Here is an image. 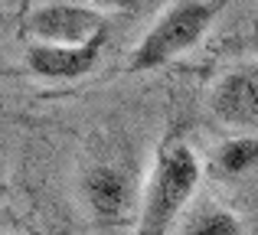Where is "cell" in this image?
<instances>
[{
  "mask_svg": "<svg viewBox=\"0 0 258 235\" xmlns=\"http://www.w3.org/2000/svg\"><path fill=\"white\" fill-rule=\"evenodd\" d=\"M196 183H200V160L193 147L183 140H167L160 144L157 160H154L151 180L144 190V206H141L138 235H167L186 203L193 199Z\"/></svg>",
  "mask_w": 258,
  "mask_h": 235,
  "instance_id": "6da1fadb",
  "label": "cell"
},
{
  "mask_svg": "<svg viewBox=\"0 0 258 235\" xmlns=\"http://www.w3.org/2000/svg\"><path fill=\"white\" fill-rule=\"evenodd\" d=\"M222 7L206 4V0H180L164 10V17L147 30V36L138 43L127 69L131 72H151L160 65L173 62L176 56H183L186 49H193L203 39V33L209 30Z\"/></svg>",
  "mask_w": 258,
  "mask_h": 235,
  "instance_id": "7a4b0ae2",
  "label": "cell"
},
{
  "mask_svg": "<svg viewBox=\"0 0 258 235\" xmlns=\"http://www.w3.org/2000/svg\"><path fill=\"white\" fill-rule=\"evenodd\" d=\"M26 33L43 46H82L108 33V17L88 4L52 0V4H36L26 13Z\"/></svg>",
  "mask_w": 258,
  "mask_h": 235,
  "instance_id": "3957f363",
  "label": "cell"
},
{
  "mask_svg": "<svg viewBox=\"0 0 258 235\" xmlns=\"http://www.w3.org/2000/svg\"><path fill=\"white\" fill-rule=\"evenodd\" d=\"M209 105L226 127L258 134V65H239L226 72L213 89Z\"/></svg>",
  "mask_w": 258,
  "mask_h": 235,
  "instance_id": "277c9868",
  "label": "cell"
},
{
  "mask_svg": "<svg viewBox=\"0 0 258 235\" xmlns=\"http://www.w3.org/2000/svg\"><path fill=\"white\" fill-rule=\"evenodd\" d=\"M108 43V33L88 39L82 46H43L33 43L26 49V69L39 79H49V82H72V79H82L95 69L101 49Z\"/></svg>",
  "mask_w": 258,
  "mask_h": 235,
  "instance_id": "5b68a950",
  "label": "cell"
},
{
  "mask_svg": "<svg viewBox=\"0 0 258 235\" xmlns=\"http://www.w3.org/2000/svg\"><path fill=\"white\" fill-rule=\"evenodd\" d=\"M82 190L92 216L101 222H118L131 209V180L114 167H92L82 180Z\"/></svg>",
  "mask_w": 258,
  "mask_h": 235,
  "instance_id": "8992f818",
  "label": "cell"
},
{
  "mask_svg": "<svg viewBox=\"0 0 258 235\" xmlns=\"http://www.w3.org/2000/svg\"><path fill=\"white\" fill-rule=\"evenodd\" d=\"M216 167L226 177H239V173H248L258 167V134H242V137H232L216 150Z\"/></svg>",
  "mask_w": 258,
  "mask_h": 235,
  "instance_id": "52a82bcc",
  "label": "cell"
},
{
  "mask_svg": "<svg viewBox=\"0 0 258 235\" xmlns=\"http://www.w3.org/2000/svg\"><path fill=\"white\" fill-rule=\"evenodd\" d=\"M183 235H245L242 219L229 209H209L200 212L193 222L183 229Z\"/></svg>",
  "mask_w": 258,
  "mask_h": 235,
  "instance_id": "ba28073f",
  "label": "cell"
},
{
  "mask_svg": "<svg viewBox=\"0 0 258 235\" xmlns=\"http://www.w3.org/2000/svg\"><path fill=\"white\" fill-rule=\"evenodd\" d=\"M4 193H7V186H4V177H0V196H4Z\"/></svg>",
  "mask_w": 258,
  "mask_h": 235,
  "instance_id": "9c48e42d",
  "label": "cell"
}]
</instances>
